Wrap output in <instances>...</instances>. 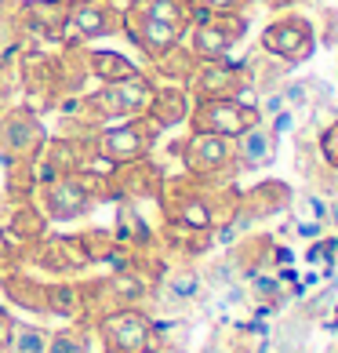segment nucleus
I'll return each instance as SVG.
<instances>
[{
  "instance_id": "24",
  "label": "nucleus",
  "mask_w": 338,
  "mask_h": 353,
  "mask_svg": "<svg viewBox=\"0 0 338 353\" xmlns=\"http://www.w3.org/2000/svg\"><path fill=\"white\" fill-rule=\"evenodd\" d=\"M255 0H186L189 11H207V15H244Z\"/></svg>"
},
{
  "instance_id": "20",
  "label": "nucleus",
  "mask_w": 338,
  "mask_h": 353,
  "mask_svg": "<svg viewBox=\"0 0 338 353\" xmlns=\"http://www.w3.org/2000/svg\"><path fill=\"white\" fill-rule=\"evenodd\" d=\"M204 292V284H200V273L197 270H175L171 277H167V295H171V303H197Z\"/></svg>"
},
{
  "instance_id": "21",
  "label": "nucleus",
  "mask_w": 338,
  "mask_h": 353,
  "mask_svg": "<svg viewBox=\"0 0 338 353\" xmlns=\"http://www.w3.org/2000/svg\"><path fill=\"white\" fill-rule=\"evenodd\" d=\"M11 237H19V241H41V233H44V215H41V208H19L15 215H11Z\"/></svg>"
},
{
  "instance_id": "3",
  "label": "nucleus",
  "mask_w": 338,
  "mask_h": 353,
  "mask_svg": "<svg viewBox=\"0 0 338 353\" xmlns=\"http://www.w3.org/2000/svg\"><path fill=\"white\" fill-rule=\"evenodd\" d=\"M36 201H41V215H47V219H59V222L81 219L95 204V182L84 172H70V175L36 182Z\"/></svg>"
},
{
  "instance_id": "32",
  "label": "nucleus",
  "mask_w": 338,
  "mask_h": 353,
  "mask_svg": "<svg viewBox=\"0 0 338 353\" xmlns=\"http://www.w3.org/2000/svg\"><path fill=\"white\" fill-rule=\"evenodd\" d=\"M324 353H338V343H331V346H328V350H324Z\"/></svg>"
},
{
  "instance_id": "4",
  "label": "nucleus",
  "mask_w": 338,
  "mask_h": 353,
  "mask_svg": "<svg viewBox=\"0 0 338 353\" xmlns=\"http://www.w3.org/2000/svg\"><path fill=\"white\" fill-rule=\"evenodd\" d=\"M258 51H266L269 59H280L288 66L309 62L317 51V30L306 15H280L273 19L262 37H258Z\"/></svg>"
},
{
  "instance_id": "30",
  "label": "nucleus",
  "mask_w": 338,
  "mask_h": 353,
  "mask_svg": "<svg viewBox=\"0 0 338 353\" xmlns=\"http://www.w3.org/2000/svg\"><path fill=\"white\" fill-rule=\"evenodd\" d=\"M106 4H113V8H116V11H124V8H127V4H135V0H106Z\"/></svg>"
},
{
  "instance_id": "23",
  "label": "nucleus",
  "mask_w": 338,
  "mask_h": 353,
  "mask_svg": "<svg viewBox=\"0 0 338 353\" xmlns=\"http://www.w3.org/2000/svg\"><path fill=\"white\" fill-rule=\"evenodd\" d=\"M47 353H91V346H87V332H81V328H66V332L51 335V339H47Z\"/></svg>"
},
{
  "instance_id": "15",
  "label": "nucleus",
  "mask_w": 338,
  "mask_h": 353,
  "mask_svg": "<svg viewBox=\"0 0 338 353\" xmlns=\"http://www.w3.org/2000/svg\"><path fill=\"white\" fill-rule=\"evenodd\" d=\"M146 117L160 128V132H164V128L182 124L189 117V95H186V88H178V84L157 88V91H153V102H149Z\"/></svg>"
},
{
  "instance_id": "14",
  "label": "nucleus",
  "mask_w": 338,
  "mask_h": 353,
  "mask_svg": "<svg viewBox=\"0 0 338 353\" xmlns=\"http://www.w3.org/2000/svg\"><path fill=\"white\" fill-rule=\"evenodd\" d=\"M277 146L280 139L269 132L266 121L251 124L248 132H240L233 139V150H237V172H262L277 161Z\"/></svg>"
},
{
  "instance_id": "17",
  "label": "nucleus",
  "mask_w": 338,
  "mask_h": 353,
  "mask_svg": "<svg viewBox=\"0 0 338 353\" xmlns=\"http://www.w3.org/2000/svg\"><path fill=\"white\" fill-rule=\"evenodd\" d=\"M87 73L98 77L102 84H113V81H124V77H135L138 70L124 55H116V51H91L87 55Z\"/></svg>"
},
{
  "instance_id": "26",
  "label": "nucleus",
  "mask_w": 338,
  "mask_h": 353,
  "mask_svg": "<svg viewBox=\"0 0 338 353\" xmlns=\"http://www.w3.org/2000/svg\"><path fill=\"white\" fill-rule=\"evenodd\" d=\"M317 150H320V161L328 164L331 172H338V121H331V124L320 132V139H317Z\"/></svg>"
},
{
  "instance_id": "6",
  "label": "nucleus",
  "mask_w": 338,
  "mask_h": 353,
  "mask_svg": "<svg viewBox=\"0 0 338 353\" xmlns=\"http://www.w3.org/2000/svg\"><path fill=\"white\" fill-rule=\"evenodd\" d=\"M182 164H186V172L197 175V179H229L233 172H237V150H233V139L193 132L189 142L182 146Z\"/></svg>"
},
{
  "instance_id": "18",
  "label": "nucleus",
  "mask_w": 338,
  "mask_h": 353,
  "mask_svg": "<svg viewBox=\"0 0 338 353\" xmlns=\"http://www.w3.org/2000/svg\"><path fill=\"white\" fill-rule=\"evenodd\" d=\"M47 313L55 317H84V288L76 284H55L47 288Z\"/></svg>"
},
{
  "instance_id": "11",
  "label": "nucleus",
  "mask_w": 338,
  "mask_h": 353,
  "mask_svg": "<svg viewBox=\"0 0 338 353\" xmlns=\"http://www.w3.org/2000/svg\"><path fill=\"white\" fill-rule=\"evenodd\" d=\"M106 353H153V324L138 310H113L98 321Z\"/></svg>"
},
{
  "instance_id": "8",
  "label": "nucleus",
  "mask_w": 338,
  "mask_h": 353,
  "mask_svg": "<svg viewBox=\"0 0 338 353\" xmlns=\"http://www.w3.org/2000/svg\"><path fill=\"white\" fill-rule=\"evenodd\" d=\"M186 91H193L197 102H204V99H240L244 91H251V70H248V62H226V59L200 62V66L193 70Z\"/></svg>"
},
{
  "instance_id": "33",
  "label": "nucleus",
  "mask_w": 338,
  "mask_h": 353,
  "mask_svg": "<svg viewBox=\"0 0 338 353\" xmlns=\"http://www.w3.org/2000/svg\"><path fill=\"white\" fill-rule=\"evenodd\" d=\"M62 4H81V0H62Z\"/></svg>"
},
{
  "instance_id": "12",
  "label": "nucleus",
  "mask_w": 338,
  "mask_h": 353,
  "mask_svg": "<svg viewBox=\"0 0 338 353\" xmlns=\"http://www.w3.org/2000/svg\"><path fill=\"white\" fill-rule=\"evenodd\" d=\"M44 150V124L30 110H4L0 113V153L8 164L33 161Z\"/></svg>"
},
{
  "instance_id": "28",
  "label": "nucleus",
  "mask_w": 338,
  "mask_h": 353,
  "mask_svg": "<svg viewBox=\"0 0 338 353\" xmlns=\"http://www.w3.org/2000/svg\"><path fill=\"white\" fill-rule=\"evenodd\" d=\"M11 335H15V321L8 317L4 310H0V353H4L11 346Z\"/></svg>"
},
{
  "instance_id": "1",
  "label": "nucleus",
  "mask_w": 338,
  "mask_h": 353,
  "mask_svg": "<svg viewBox=\"0 0 338 353\" xmlns=\"http://www.w3.org/2000/svg\"><path fill=\"white\" fill-rule=\"evenodd\" d=\"M120 30L149 59H160L164 51L182 44L189 30V8L186 0H135L120 11Z\"/></svg>"
},
{
  "instance_id": "16",
  "label": "nucleus",
  "mask_w": 338,
  "mask_h": 353,
  "mask_svg": "<svg viewBox=\"0 0 338 353\" xmlns=\"http://www.w3.org/2000/svg\"><path fill=\"white\" fill-rule=\"evenodd\" d=\"M153 62H157L160 77H167L171 84H189L193 70L200 66V59L193 55V51H189L186 44H175L171 51H164V55H160V59H153Z\"/></svg>"
},
{
  "instance_id": "19",
  "label": "nucleus",
  "mask_w": 338,
  "mask_h": 353,
  "mask_svg": "<svg viewBox=\"0 0 338 353\" xmlns=\"http://www.w3.org/2000/svg\"><path fill=\"white\" fill-rule=\"evenodd\" d=\"M4 292L11 295V303H19L25 310H44L47 313V288L44 284L25 281V277H8L4 281Z\"/></svg>"
},
{
  "instance_id": "25",
  "label": "nucleus",
  "mask_w": 338,
  "mask_h": 353,
  "mask_svg": "<svg viewBox=\"0 0 338 353\" xmlns=\"http://www.w3.org/2000/svg\"><path fill=\"white\" fill-rule=\"evenodd\" d=\"M302 219L320 222V226L328 230V222H331V201L324 197V193H306V197H302Z\"/></svg>"
},
{
  "instance_id": "27",
  "label": "nucleus",
  "mask_w": 338,
  "mask_h": 353,
  "mask_svg": "<svg viewBox=\"0 0 338 353\" xmlns=\"http://www.w3.org/2000/svg\"><path fill=\"white\" fill-rule=\"evenodd\" d=\"M266 124H269V132L277 135V139H284V135H288L291 128H295V110H291V106H284L280 113H273Z\"/></svg>"
},
{
  "instance_id": "31",
  "label": "nucleus",
  "mask_w": 338,
  "mask_h": 353,
  "mask_svg": "<svg viewBox=\"0 0 338 353\" xmlns=\"http://www.w3.org/2000/svg\"><path fill=\"white\" fill-rule=\"evenodd\" d=\"M266 4H273V8H280V4H291V0H266Z\"/></svg>"
},
{
  "instance_id": "13",
  "label": "nucleus",
  "mask_w": 338,
  "mask_h": 353,
  "mask_svg": "<svg viewBox=\"0 0 338 353\" xmlns=\"http://www.w3.org/2000/svg\"><path fill=\"white\" fill-rule=\"evenodd\" d=\"M288 204H291V186L273 182V179L258 182V186H251L248 193H240L233 226L222 230V241H233V233H237V230H248V226H255V222H262V219H273L277 212H284Z\"/></svg>"
},
{
  "instance_id": "7",
  "label": "nucleus",
  "mask_w": 338,
  "mask_h": 353,
  "mask_svg": "<svg viewBox=\"0 0 338 353\" xmlns=\"http://www.w3.org/2000/svg\"><path fill=\"white\" fill-rule=\"evenodd\" d=\"M258 121H262L258 110L248 106V102H240V99H204L189 113L193 132L226 135V139H237L240 132H248V128L258 124Z\"/></svg>"
},
{
  "instance_id": "2",
  "label": "nucleus",
  "mask_w": 338,
  "mask_h": 353,
  "mask_svg": "<svg viewBox=\"0 0 338 353\" xmlns=\"http://www.w3.org/2000/svg\"><path fill=\"white\" fill-rule=\"evenodd\" d=\"M160 128L149 121V117H131L124 124H113V128H98L91 135V146L102 161H109L113 168L120 164H131V161H146L153 142H157Z\"/></svg>"
},
{
  "instance_id": "5",
  "label": "nucleus",
  "mask_w": 338,
  "mask_h": 353,
  "mask_svg": "<svg viewBox=\"0 0 338 353\" xmlns=\"http://www.w3.org/2000/svg\"><path fill=\"white\" fill-rule=\"evenodd\" d=\"M153 81L149 77H124V81L102 84V91L87 95V106L95 110L98 121H131V117H146L149 102H153Z\"/></svg>"
},
{
  "instance_id": "10",
  "label": "nucleus",
  "mask_w": 338,
  "mask_h": 353,
  "mask_svg": "<svg viewBox=\"0 0 338 353\" xmlns=\"http://www.w3.org/2000/svg\"><path fill=\"white\" fill-rule=\"evenodd\" d=\"M189 51L197 55L200 62H215V59H226L233 48L244 41L248 33V19L244 15H211L207 22L189 26Z\"/></svg>"
},
{
  "instance_id": "29",
  "label": "nucleus",
  "mask_w": 338,
  "mask_h": 353,
  "mask_svg": "<svg viewBox=\"0 0 338 353\" xmlns=\"http://www.w3.org/2000/svg\"><path fill=\"white\" fill-rule=\"evenodd\" d=\"M15 11H19V0H0V22H4V19H11Z\"/></svg>"
},
{
  "instance_id": "22",
  "label": "nucleus",
  "mask_w": 338,
  "mask_h": 353,
  "mask_svg": "<svg viewBox=\"0 0 338 353\" xmlns=\"http://www.w3.org/2000/svg\"><path fill=\"white\" fill-rule=\"evenodd\" d=\"M47 332L33 328V324H15V335H11V353H47Z\"/></svg>"
},
{
  "instance_id": "9",
  "label": "nucleus",
  "mask_w": 338,
  "mask_h": 353,
  "mask_svg": "<svg viewBox=\"0 0 338 353\" xmlns=\"http://www.w3.org/2000/svg\"><path fill=\"white\" fill-rule=\"evenodd\" d=\"M120 30V11L106 0H81V4L66 8V19H62V41L70 48H81L95 37H109Z\"/></svg>"
}]
</instances>
